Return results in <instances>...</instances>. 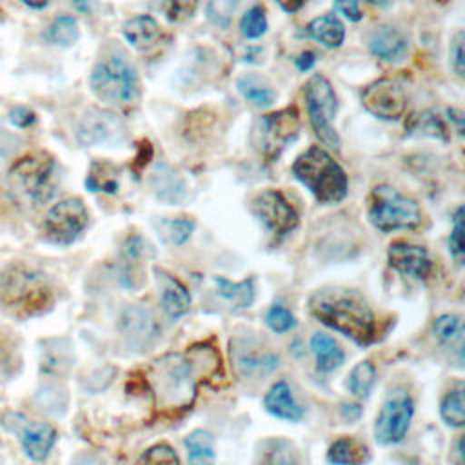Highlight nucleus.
I'll use <instances>...</instances> for the list:
<instances>
[{"label": "nucleus", "mask_w": 465, "mask_h": 465, "mask_svg": "<svg viewBox=\"0 0 465 465\" xmlns=\"http://www.w3.org/2000/svg\"><path fill=\"white\" fill-rule=\"evenodd\" d=\"M314 318L358 345L378 340V318L361 294L341 287H325L309 298Z\"/></svg>", "instance_id": "obj_1"}, {"label": "nucleus", "mask_w": 465, "mask_h": 465, "mask_svg": "<svg viewBox=\"0 0 465 465\" xmlns=\"http://www.w3.org/2000/svg\"><path fill=\"white\" fill-rule=\"evenodd\" d=\"M53 305V289L44 272L25 265L11 263L0 271V307L20 318L44 314Z\"/></svg>", "instance_id": "obj_2"}, {"label": "nucleus", "mask_w": 465, "mask_h": 465, "mask_svg": "<svg viewBox=\"0 0 465 465\" xmlns=\"http://www.w3.org/2000/svg\"><path fill=\"white\" fill-rule=\"evenodd\" d=\"M198 358L187 354H167L149 367V383L156 403L163 409H183L191 405L196 392Z\"/></svg>", "instance_id": "obj_3"}, {"label": "nucleus", "mask_w": 465, "mask_h": 465, "mask_svg": "<svg viewBox=\"0 0 465 465\" xmlns=\"http://www.w3.org/2000/svg\"><path fill=\"white\" fill-rule=\"evenodd\" d=\"M292 174L320 203H338L345 198L349 189L343 167L320 145L309 147L294 160Z\"/></svg>", "instance_id": "obj_4"}, {"label": "nucleus", "mask_w": 465, "mask_h": 465, "mask_svg": "<svg viewBox=\"0 0 465 465\" xmlns=\"http://www.w3.org/2000/svg\"><path fill=\"white\" fill-rule=\"evenodd\" d=\"M13 191L35 205L45 203L56 187V163L45 151H29L16 158L7 171Z\"/></svg>", "instance_id": "obj_5"}, {"label": "nucleus", "mask_w": 465, "mask_h": 465, "mask_svg": "<svg viewBox=\"0 0 465 465\" xmlns=\"http://www.w3.org/2000/svg\"><path fill=\"white\" fill-rule=\"evenodd\" d=\"M89 85L98 100L111 105H129L140 98L136 69L122 54H111L96 62Z\"/></svg>", "instance_id": "obj_6"}, {"label": "nucleus", "mask_w": 465, "mask_h": 465, "mask_svg": "<svg viewBox=\"0 0 465 465\" xmlns=\"http://www.w3.org/2000/svg\"><path fill=\"white\" fill-rule=\"evenodd\" d=\"M369 220L380 231L414 229L421 223L416 200L391 185H376L369 194Z\"/></svg>", "instance_id": "obj_7"}, {"label": "nucleus", "mask_w": 465, "mask_h": 465, "mask_svg": "<svg viewBox=\"0 0 465 465\" xmlns=\"http://www.w3.org/2000/svg\"><path fill=\"white\" fill-rule=\"evenodd\" d=\"M298 131L300 113L294 105H289L258 118L252 127L251 142L260 156L271 163L280 158L283 149L298 136Z\"/></svg>", "instance_id": "obj_8"}, {"label": "nucleus", "mask_w": 465, "mask_h": 465, "mask_svg": "<svg viewBox=\"0 0 465 465\" xmlns=\"http://www.w3.org/2000/svg\"><path fill=\"white\" fill-rule=\"evenodd\" d=\"M305 104L314 134L331 149H340V136L332 127L338 111V98L331 82L322 74H312L305 85Z\"/></svg>", "instance_id": "obj_9"}, {"label": "nucleus", "mask_w": 465, "mask_h": 465, "mask_svg": "<svg viewBox=\"0 0 465 465\" xmlns=\"http://www.w3.org/2000/svg\"><path fill=\"white\" fill-rule=\"evenodd\" d=\"M87 222L89 213L82 198L69 196L47 211L42 222V232L51 243L69 245L82 234V231L87 227Z\"/></svg>", "instance_id": "obj_10"}, {"label": "nucleus", "mask_w": 465, "mask_h": 465, "mask_svg": "<svg viewBox=\"0 0 465 465\" xmlns=\"http://www.w3.org/2000/svg\"><path fill=\"white\" fill-rule=\"evenodd\" d=\"M412 414L414 401L411 394L403 389L391 391L374 423L376 441H380L381 445L400 443L407 436Z\"/></svg>", "instance_id": "obj_11"}, {"label": "nucleus", "mask_w": 465, "mask_h": 465, "mask_svg": "<svg viewBox=\"0 0 465 465\" xmlns=\"http://www.w3.org/2000/svg\"><path fill=\"white\" fill-rule=\"evenodd\" d=\"M252 213L269 232L282 238L298 227V213L276 189L262 191L252 200Z\"/></svg>", "instance_id": "obj_12"}, {"label": "nucleus", "mask_w": 465, "mask_h": 465, "mask_svg": "<svg viewBox=\"0 0 465 465\" xmlns=\"http://www.w3.org/2000/svg\"><path fill=\"white\" fill-rule=\"evenodd\" d=\"M363 107L381 120H400L407 113V94L400 82L380 78L361 93Z\"/></svg>", "instance_id": "obj_13"}, {"label": "nucleus", "mask_w": 465, "mask_h": 465, "mask_svg": "<svg viewBox=\"0 0 465 465\" xmlns=\"http://www.w3.org/2000/svg\"><path fill=\"white\" fill-rule=\"evenodd\" d=\"M125 138V125L116 113L91 107L78 124V140L84 145L120 143Z\"/></svg>", "instance_id": "obj_14"}, {"label": "nucleus", "mask_w": 465, "mask_h": 465, "mask_svg": "<svg viewBox=\"0 0 465 465\" xmlns=\"http://www.w3.org/2000/svg\"><path fill=\"white\" fill-rule=\"evenodd\" d=\"M5 421V427L18 436L24 452L33 461H44L49 456L56 441V430L53 425L45 421H31L22 414H9Z\"/></svg>", "instance_id": "obj_15"}, {"label": "nucleus", "mask_w": 465, "mask_h": 465, "mask_svg": "<svg viewBox=\"0 0 465 465\" xmlns=\"http://www.w3.org/2000/svg\"><path fill=\"white\" fill-rule=\"evenodd\" d=\"M387 258L392 269L416 280H427L432 272V260L427 249L409 242L391 243L387 251Z\"/></svg>", "instance_id": "obj_16"}, {"label": "nucleus", "mask_w": 465, "mask_h": 465, "mask_svg": "<svg viewBox=\"0 0 465 465\" xmlns=\"http://www.w3.org/2000/svg\"><path fill=\"white\" fill-rule=\"evenodd\" d=\"M369 49L385 62H401L407 56V38L391 25H380L369 35Z\"/></svg>", "instance_id": "obj_17"}, {"label": "nucleus", "mask_w": 465, "mask_h": 465, "mask_svg": "<svg viewBox=\"0 0 465 465\" xmlns=\"http://www.w3.org/2000/svg\"><path fill=\"white\" fill-rule=\"evenodd\" d=\"M158 274V282H160V303L163 312L169 318H180L189 311L191 305V294L187 291V287L174 276H171L165 271L156 269Z\"/></svg>", "instance_id": "obj_18"}, {"label": "nucleus", "mask_w": 465, "mask_h": 465, "mask_svg": "<svg viewBox=\"0 0 465 465\" xmlns=\"http://www.w3.org/2000/svg\"><path fill=\"white\" fill-rule=\"evenodd\" d=\"M263 405L272 416L282 418V420L298 421L303 416V409L296 403V400L285 381H276L267 391V394L263 398Z\"/></svg>", "instance_id": "obj_19"}, {"label": "nucleus", "mask_w": 465, "mask_h": 465, "mask_svg": "<svg viewBox=\"0 0 465 465\" xmlns=\"http://www.w3.org/2000/svg\"><path fill=\"white\" fill-rule=\"evenodd\" d=\"M124 38L138 51L153 47L160 38V25L149 15H136L129 18L122 27Z\"/></svg>", "instance_id": "obj_20"}, {"label": "nucleus", "mask_w": 465, "mask_h": 465, "mask_svg": "<svg viewBox=\"0 0 465 465\" xmlns=\"http://www.w3.org/2000/svg\"><path fill=\"white\" fill-rule=\"evenodd\" d=\"M234 360L242 376L267 374L278 365L276 354L271 351H262L260 347H252L251 343H247V347L234 349Z\"/></svg>", "instance_id": "obj_21"}, {"label": "nucleus", "mask_w": 465, "mask_h": 465, "mask_svg": "<svg viewBox=\"0 0 465 465\" xmlns=\"http://www.w3.org/2000/svg\"><path fill=\"white\" fill-rule=\"evenodd\" d=\"M151 187L154 189L160 200L169 203H178L185 196V183L182 176L165 163H160L154 167L151 176Z\"/></svg>", "instance_id": "obj_22"}, {"label": "nucleus", "mask_w": 465, "mask_h": 465, "mask_svg": "<svg viewBox=\"0 0 465 465\" xmlns=\"http://www.w3.org/2000/svg\"><path fill=\"white\" fill-rule=\"evenodd\" d=\"M311 349L316 358V367L322 372H332L343 363V351L338 341L323 332H316L311 338Z\"/></svg>", "instance_id": "obj_23"}, {"label": "nucleus", "mask_w": 465, "mask_h": 465, "mask_svg": "<svg viewBox=\"0 0 465 465\" xmlns=\"http://www.w3.org/2000/svg\"><path fill=\"white\" fill-rule=\"evenodd\" d=\"M307 35L323 44L325 47H340L345 38V27L334 15H322L309 22Z\"/></svg>", "instance_id": "obj_24"}, {"label": "nucleus", "mask_w": 465, "mask_h": 465, "mask_svg": "<svg viewBox=\"0 0 465 465\" xmlns=\"http://www.w3.org/2000/svg\"><path fill=\"white\" fill-rule=\"evenodd\" d=\"M327 460L332 465H363L369 460V449L356 438H340L329 447Z\"/></svg>", "instance_id": "obj_25"}, {"label": "nucleus", "mask_w": 465, "mask_h": 465, "mask_svg": "<svg viewBox=\"0 0 465 465\" xmlns=\"http://www.w3.org/2000/svg\"><path fill=\"white\" fill-rule=\"evenodd\" d=\"M189 465H214V445L213 436L203 429L191 430L185 440Z\"/></svg>", "instance_id": "obj_26"}, {"label": "nucleus", "mask_w": 465, "mask_h": 465, "mask_svg": "<svg viewBox=\"0 0 465 465\" xmlns=\"http://www.w3.org/2000/svg\"><path fill=\"white\" fill-rule=\"evenodd\" d=\"M236 89L245 100L252 102L258 107H267L276 100V91L256 74L240 76L236 80Z\"/></svg>", "instance_id": "obj_27"}, {"label": "nucleus", "mask_w": 465, "mask_h": 465, "mask_svg": "<svg viewBox=\"0 0 465 465\" xmlns=\"http://www.w3.org/2000/svg\"><path fill=\"white\" fill-rule=\"evenodd\" d=\"M214 285H216V292L238 309L249 307L254 300V280L252 278L232 283V282L218 276V278H214Z\"/></svg>", "instance_id": "obj_28"}, {"label": "nucleus", "mask_w": 465, "mask_h": 465, "mask_svg": "<svg viewBox=\"0 0 465 465\" xmlns=\"http://www.w3.org/2000/svg\"><path fill=\"white\" fill-rule=\"evenodd\" d=\"M434 332H436V338L458 351L460 358H461V352H463V322H461V316L458 314H441L434 320Z\"/></svg>", "instance_id": "obj_29"}, {"label": "nucleus", "mask_w": 465, "mask_h": 465, "mask_svg": "<svg viewBox=\"0 0 465 465\" xmlns=\"http://www.w3.org/2000/svg\"><path fill=\"white\" fill-rule=\"evenodd\" d=\"M85 187L93 193H116L118 189V169L109 163L96 160L91 163L87 178H85Z\"/></svg>", "instance_id": "obj_30"}, {"label": "nucleus", "mask_w": 465, "mask_h": 465, "mask_svg": "<svg viewBox=\"0 0 465 465\" xmlns=\"http://www.w3.org/2000/svg\"><path fill=\"white\" fill-rule=\"evenodd\" d=\"M80 36L78 22L71 15H58L45 31V40L58 47H71Z\"/></svg>", "instance_id": "obj_31"}, {"label": "nucleus", "mask_w": 465, "mask_h": 465, "mask_svg": "<svg viewBox=\"0 0 465 465\" xmlns=\"http://www.w3.org/2000/svg\"><path fill=\"white\" fill-rule=\"evenodd\" d=\"M407 134L409 136H432V138L447 140L445 124L432 111H423V113L412 114L407 124Z\"/></svg>", "instance_id": "obj_32"}, {"label": "nucleus", "mask_w": 465, "mask_h": 465, "mask_svg": "<svg viewBox=\"0 0 465 465\" xmlns=\"http://www.w3.org/2000/svg\"><path fill=\"white\" fill-rule=\"evenodd\" d=\"M193 229H194V222L191 218H183V216L182 218H165V220H160L158 234L162 236V240L165 243L182 245L187 242Z\"/></svg>", "instance_id": "obj_33"}, {"label": "nucleus", "mask_w": 465, "mask_h": 465, "mask_svg": "<svg viewBox=\"0 0 465 465\" xmlns=\"http://www.w3.org/2000/svg\"><path fill=\"white\" fill-rule=\"evenodd\" d=\"M441 418L450 427H461L465 423V401H463V387L458 385L456 389H450L445 398L441 400L440 407Z\"/></svg>", "instance_id": "obj_34"}, {"label": "nucleus", "mask_w": 465, "mask_h": 465, "mask_svg": "<svg viewBox=\"0 0 465 465\" xmlns=\"http://www.w3.org/2000/svg\"><path fill=\"white\" fill-rule=\"evenodd\" d=\"M376 371L371 361H360L349 374V389L356 398H367L374 385Z\"/></svg>", "instance_id": "obj_35"}, {"label": "nucleus", "mask_w": 465, "mask_h": 465, "mask_svg": "<svg viewBox=\"0 0 465 465\" xmlns=\"http://www.w3.org/2000/svg\"><path fill=\"white\" fill-rule=\"evenodd\" d=\"M269 24H267V16H265V7L260 4L251 5L240 18V31L245 38L254 40L260 38L262 35H265Z\"/></svg>", "instance_id": "obj_36"}, {"label": "nucleus", "mask_w": 465, "mask_h": 465, "mask_svg": "<svg viewBox=\"0 0 465 465\" xmlns=\"http://www.w3.org/2000/svg\"><path fill=\"white\" fill-rule=\"evenodd\" d=\"M465 209L458 207L456 214L452 218V231L449 236V251L450 256L458 262L463 263V256H465Z\"/></svg>", "instance_id": "obj_37"}, {"label": "nucleus", "mask_w": 465, "mask_h": 465, "mask_svg": "<svg viewBox=\"0 0 465 465\" xmlns=\"http://www.w3.org/2000/svg\"><path fill=\"white\" fill-rule=\"evenodd\" d=\"M240 2L242 0H209V4H207V18L216 27L225 29V27H229L232 13L240 5Z\"/></svg>", "instance_id": "obj_38"}, {"label": "nucleus", "mask_w": 465, "mask_h": 465, "mask_svg": "<svg viewBox=\"0 0 465 465\" xmlns=\"http://www.w3.org/2000/svg\"><path fill=\"white\" fill-rule=\"evenodd\" d=\"M136 465H180V460H178V454L173 450V447L165 443H158L149 447L145 452H142Z\"/></svg>", "instance_id": "obj_39"}, {"label": "nucleus", "mask_w": 465, "mask_h": 465, "mask_svg": "<svg viewBox=\"0 0 465 465\" xmlns=\"http://www.w3.org/2000/svg\"><path fill=\"white\" fill-rule=\"evenodd\" d=\"M265 323L272 332H287L296 327V318L287 307L272 305L265 314Z\"/></svg>", "instance_id": "obj_40"}, {"label": "nucleus", "mask_w": 465, "mask_h": 465, "mask_svg": "<svg viewBox=\"0 0 465 465\" xmlns=\"http://www.w3.org/2000/svg\"><path fill=\"white\" fill-rule=\"evenodd\" d=\"M463 44H465V35H463V31H458L450 42V65L458 76H463V73H465Z\"/></svg>", "instance_id": "obj_41"}, {"label": "nucleus", "mask_w": 465, "mask_h": 465, "mask_svg": "<svg viewBox=\"0 0 465 465\" xmlns=\"http://www.w3.org/2000/svg\"><path fill=\"white\" fill-rule=\"evenodd\" d=\"M9 122L18 129H27L36 124V113L25 105H15L9 111Z\"/></svg>", "instance_id": "obj_42"}, {"label": "nucleus", "mask_w": 465, "mask_h": 465, "mask_svg": "<svg viewBox=\"0 0 465 465\" xmlns=\"http://www.w3.org/2000/svg\"><path fill=\"white\" fill-rule=\"evenodd\" d=\"M334 11L341 13L351 22H360L363 16L360 9V0H334Z\"/></svg>", "instance_id": "obj_43"}, {"label": "nucleus", "mask_w": 465, "mask_h": 465, "mask_svg": "<svg viewBox=\"0 0 465 465\" xmlns=\"http://www.w3.org/2000/svg\"><path fill=\"white\" fill-rule=\"evenodd\" d=\"M294 62H296V67H298L300 71H309V69H312L316 58H314V53L303 51V53H300V54L294 58Z\"/></svg>", "instance_id": "obj_44"}, {"label": "nucleus", "mask_w": 465, "mask_h": 465, "mask_svg": "<svg viewBox=\"0 0 465 465\" xmlns=\"http://www.w3.org/2000/svg\"><path fill=\"white\" fill-rule=\"evenodd\" d=\"M276 2L280 4V7L285 13H296V11H300L307 4V0H276Z\"/></svg>", "instance_id": "obj_45"}, {"label": "nucleus", "mask_w": 465, "mask_h": 465, "mask_svg": "<svg viewBox=\"0 0 465 465\" xmlns=\"http://www.w3.org/2000/svg\"><path fill=\"white\" fill-rule=\"evenodd\" d=\"M447 114H449V118H450L452 122H456V125H458V133L461 134V133H463V114H461L460 111H456V109H449V111H447Z\"/></svg>", "instance_id": "obj_46"}, {"label": "nucleus", "mask_w": 465, "mask_h": 465, "mask_svg": "<svg viewBox=\"0 0 465 465\" xmlns=\"http://www.w3.org/2000/svg\"><path fill=\"white\" fill-rule=\"evenodd\" d=\"M18 2H22L24 5H27L31 9H44L51 4V0H18Z\"/></svg>", "instance_id": "obj_47"}, {"label": "nucleus", "mask_w": 465, "mask_h": 465, "mask_svg": "<svg viewBox=\"0 0 465 465\" xmlns=\"http://www.w3.org/2000/svg\"><path fill=\"white\" fill-rule=\"evenodd\" d=\"M73 4H74V7H76L80 13H85V11L89 9L91 0H73Z\"/></svg>", "instance_id": "obj_48"}, {"label": "nucleus", "mask_w": 465, "mask_h": 465, "mask_svg": "<svg viewBox=\"0 0 465 465\" xmlns=\"http://www.w3.org/2000/svg\"><path fill=\"white\" fill-rule=\"evenodd\" d=\"M272 465H294L287 456H283V454H278L276 458H274V461H272Z\"/></svg>", "instance_id": "obj_49"}, {"label": "nucleus", "mask_w": 465, "mask_h": 465, "mask_svg": "<svg viewBox=\"0 0 465 465\" xmlns=\"http://www.w3.org/2000/svg\"><path fill=\"white\" fill-rule=\"evenodd\" d=\"M2 356H7V352H5V347L0 345V361H2Z\"/></svg>", "instance_id": "obj_50"}]
</instances>
